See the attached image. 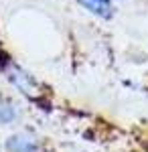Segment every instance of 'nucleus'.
Returning <instances> with one entry per match:
<instances>
[{"label":"nucleus","instance_id":"f257e3e1","mask_svg":"<svg viewBox=\"0 0 148 152\" xmlns=\"http://www.w3.org/2000/svg\"><path fill=\"white\" fill-rule=\"evenodd\" d=\"M8 77H10V81L14 83L23 94H26V95H37V94H39V87H37L34 79L29 75V73H24L23 69H18V67H16Z\"/></svg>","mask_w":148,"mask_h":152},{"label":"nucleus","instance_id":"f03ea898","mask_svg":"<svg viewBox=\"0 0 148 152\" xmlns=\"http://www.w3.org/2000/svg\"><path fill=\"white\" fill-rule=\"evenodd\" d=\"M6 150L8 152H41L37 140L26 138V136H10L6 140Z\"/></svg>","mask_w":148,"mask_h":152},{"label":"nucleus","instance_id":"20e7f679","mask_svg":"<svg viewBox=\"0 0 148 152\" xmlns=\"http://www.w3.org/2000/svg\"><path fill=\"white\" fill-rule=\"evenodd\" d=\"M16 118V112H14V107H12L2 95H0V122L4 124V122H10Z\"/></svg>","mask_w":148,"mask_h":152},{"label":"nucleus","instance_id":"7ed1b4c3","mask_svg":"<svg viewBox=\"0 0 148 152\" xmlns=\"http://www.w3.org/2000/svg\"><path fill=\"white\" fill-rule=\"evenodd\" d=\"M85 10L100 18H110L112 16V0H77Z\"/></svg>","mask_w":148,"mask_h":152}]
</instances>
